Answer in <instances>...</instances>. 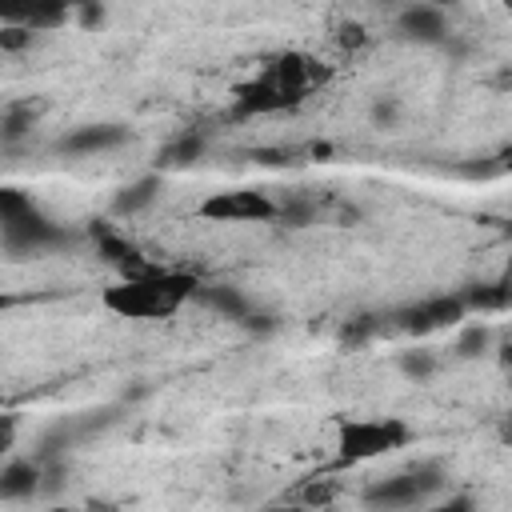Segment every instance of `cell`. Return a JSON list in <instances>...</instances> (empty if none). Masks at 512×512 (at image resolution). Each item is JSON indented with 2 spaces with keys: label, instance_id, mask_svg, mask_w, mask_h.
Returning a JSON list of instances; mask_svg holds the SVG:
<instances>
[{
  "label": "cell",
  "instance_id": "obj_21",
  "mask_svg": "<svg viewBox=\"0 0 512 512\" xmlns=\"http://www.w3.org/2000/svg\"><path fill=\"white\" fill-rule=\"evenodd\" d=\"M396 116H400V104H396L392 96H384V100H376V104H372V120H376L380 128H392V124H396Z\"/></svg>",
  "mask_w": 512,
  "mask_h": 512
},
{
  "label": "cell",
  "instance_id": "obj_22",
  "mask_svg": "<svg viewBox=\"0 0 512 512\" xmlns=\"http://www.w3.org/2000/svg\"><path fill=\"white\" fill-rule=\"evenodd\" d=\"M32 44V32L24 28H0V52H20Z\"/></svg>",
  "mask_w": 512,
  "mask_h": 512
},
{
  "label": "cell",
  "instance_id": "obj_12",
  "mask_svg": "<svg viewBox=\"0 0 512 512\" xmlns=\"http://www.w3.org/2000/svg\"><path fill=\"white\" fill-rule=\"evenodd\" d=\"M196 300L200 304H208L212 312H220L224 320H248L252 316V304H248V296L240 292V288H228V284H200L196 288Z\"/></svg>",
  "mask_w": 512,
  "mask_h": 512
},
{
  "label": "cell",
  "instance_id": "obj_14",
  "mask_svg": "<svg viewBox=\"0 0 512 512\" xmlns=\"http://www.w3.org/2000/svg\"><path fill=\"white\" fill-rule=\"evenodd\" d=\"M464 308L468 312H504L508 308V284L496 280V284H472L468 292H460Z\"/></svg>",
  "mask_w": 512,
  "mask_h": 512
},
{
  "label": "cell",
  "instance_id": "obj_17",
  "mask_svg": "<svg viewBox=\"0 0 512 512\" xmlns=\"http://www.w3.org/2000/svg\"><path fill=\"white\" fill-rule=\"evenodd\" d=\"M200 152H204V140L188 132V136H180L176 144H168V148H164V160H160V164H168V168H180V164H192Z\"/></svg>",
  "mask_w": 512,
  "mask_h": 512
},
{
  "label": "cell",
  "instance_id": "obj_8",
  "mask_svg": "<svg viewBox=\"0 0 512 512\" xmlns=\"http://www.w3.org/2000/svg\"><path fill=\"white\" fill-rule=\"evenodd\" d=\"M72 16L68 4L56 0H0V28H24V32H52Z\"/></svg>",
  "mask_w": 512,
  "mask_h": 512
},
{
  "label": "cell",
  "instance_id": "obj_1",
  "mask_svg": "<svg viewBox=\"0 0 512 512\" xmlns=\"http://www.w3.org/2000/svg\"><path fill=\"white\" fill-rule=\"evenodd\" d=\"M200 280L172 268H152L132 280L104 288V308L120 320H172L188 300H196Z\"/></svg>",
  "mask_w": 512,
  "mask_h": 512
},
{
  "label": "cell",
  "instance_id": "obj_16",
  "mask_svg": "<svg viewBox=\"0 0 512 512\" xmlns=\"http://www.w3.org/2000/svg\"><path fill=\"white\" fill-rule=\"evenodd\" d=\"M400 372L408 376V380H416V384H424L432 372H436V356L432 352H424V348H412V352H400Z\"/></svg>",
  "mask_w": 512,
  "mask_h": 512
},
{
  "label": "cell",
  "instance_id": "obj_24",
  "mask_svg": "<svg viewBox=\"0 0 512 512\" xmlns=\"http://www.w3.org/2000/svg\"><path fill=\"white\" fill-rule=\"evenodd\" d=\"M80 20H84V24H100V20H104V8H92V4L80 8Z\"/></svg>",
  "mask_w": 512,
  "mask_h": 512
},
{
  "label": "cell",
  "instance_id": "obj_10",
  "mask_svg": "<svg viewBox=\"0 0 512 512\" xmlns=\"http://www.w3.org/2000/svg\"><path fill=\"white\" fill-rule=\"evenodd\" d=\"M396 32L416 44H444L448 40V16L436 4H408L396 16Z\"/></svg>",
  "mask_w": 512,
  "mask_h": 512
},
{
  "label": "cell",
  "instance_id": "obj_3",
  "mask_svg": "<svg viewBox=\"0 0 512 512\" xmlns=\"http://www.w3.org/2000/svg\"><path fill=\"white\" fill-rule=\"evenodd\" d=\"M448 472L440 460H416L412 468H400L392 476H380L364 488V508L372 512H408L424 508L436 492H444Z\"/></svg>",
  "mask_w": 512,
  "mask_h": 512
},
{
  "label": "cell",
  "instance_id": "obj_23",
  "mask_svg": "<svg viewBox=\"0 0 512 512\" xmlns=\"http://www.w3.org/2000/svg\"><path fill=\"white\" fill-rule=\"evenodd\" d=\"M332 500V484H312L308 488V504L304 508H312V504H328Z\"/></svg>",
  "mask_w": 512,
  "mask_h": 512
},
{
  "label": "cell",
  "instance_id": "obj_28",
  "mask_svg": "<svg viewBox=\"0 0 512 512\" xmlns=\"http://www.w3.org/2000/svg\"><path fill=\"white\" fill-rule=\"evenodd\" d=\"M48 512H72V508H48Z\"/></svg>",
  "mask_w": 512,
  "mask_h": 512
},
{
  "label": "cell",
  "instance_id": "obj_15",
  "mask_svg": "<svg viewBox=\"0 0 512 512\" xmlns=\"http://www.w3.org/2000/svg\"><path fill=\"white\" fill-rule=\"evenodd\" d=\"M36 120V108L32 104H12L0 112V140H20Z\"/></svg>",
  "mask_w": 512,
  "mask_h": 512
},
{
  "label": "cell",
  "instance_id": "obj_19",
  "mask_svg": "<svg viewBox=\"0 0 512 512\" xmlns=\"http://www.w3.org/2000/svg\"><path fill=\"white\" fill-rule=\"evenodd\" d=\"M420 512H480V504L472 496H448V500H436V504H424Z\"/></svg>",
  "mask_w": 512,
  "mask_h": 512
},
{
  "label": "cell",
  "instance_id": "obj_20",
  "mask_svg": "<svg viewBox=\"0 0 512 512\" xmlns=\"http://www.w3.org/2000/svg\"><path fill=\"white\" fill-rule=\"evenodd\" d=\"M28 204H36L28 192H20V188H0V220L12 216V212H20V208H28Z\"/></svg>",
  "mask_w": 512,
  "mask_h": 512
},
{
  "label": "cell",
  "instance_id": "obj_13",
  "mask_svg": "<svg viewBox=\"0 0 512 512\" xmlns=\"http://www.w3.org/2000/svg\"><path fill=\"white\" fill-rule=\"evenodd\" d=\"M156 192H160V176H156V172H148V176L124 184V188L112 196V216H136V212H144V208L156 200Z\"/></svg>",
  "mask_w": 512,
  "mask_h": 512
},
{
  "label": "cell",
  "instance_id": "obj_27",
  "mask_svg": "<svg viewBox=\"0 0 512 512\" xmlns=\"http://www.w3.org/2000/svg\"><path fill=\"white\" fill-rule=\"evenodd\" d=\"M12 304H16V296H12V292H0V312H8Z\"/></svg>",
  "mask_w": 512,
  "mask_h": 512
},
{
  "label": "cell",
  "instance_id": "obj_5",
  "mask_svg": "<svg viewBox=\"0 0 512 512\" xmlns=\"http://www.w3.org/2000/svg\"><path fill=\"white\" fill-rule=\"evenodd\" d=\"M68 240L64 224H56L52 216H44L36 204L12 212L0 220V248L12 256V260H28L36 252H48V248H60Z\"/></svg>",
  "mask_w": 512,
  "mask_h": 512
},
{
  "label": "cell",
  "instance_id": "obj_2",
  "mask_svg": "<svg viewBox=\"0 0 512 512\" xmlns=\"http://www.w3.org/2000/svg\"><path fill=\"white\" fill-rule=\"evenodd\" d=\"M308 84H312L308 60L296 56V52H288L276 64H268L264 76L240 84V92H236V116H268V112L296 108L304 100Z\"/></svg>",
  "mask_w": 512,
  "mask_h": 512
},
{
  "label": "cell",
  "instance_id": "obj_4",
  "mask_svg": "<svg viewBox=\"0 0 512 512\" xmlns=\"http://www.w3.org/2000/svg\"><path fill=\"white\" fill-rule=\"evenodd\" d=\"M412 440L408 420L400 416H364V420H344L336 432V452L344 464H360V460H376L388 456L396 448H404Z\"/></svg>",
  "mask_w": 512,
  "mask_h": 512
},
{
  "label": "cell",
  "instance_id": "obj_6",
  "mask_svg": "<svg viewBox=\"0 0 512 512\" xmlns=\"http://www.w3.org/2000/svg\"><path fill=\"white\" fill-rule=\"evenodd\" d=\"M200 220L212 224H268L280 216V204L260 188H224L196 204Z\"/></svg>",
  "mask_w": 512,
  "mask_h": 512
},
{
  "label": "cell",
  "instance_id": "obj_26",
  "mask_svg": "<svg viewBox=\"0 0 512 512\" xmlns=\"http://www.w3.org/2000/svg\"><path fill=\"white\" fill-rule=\"evenodd\" d=\"M260 512H312V508H304V504H268Z\"/></svg>",
  "mask_w": 512,
  "mask_h": 512
},
{
  "label": "cell",
  "instance_id": "obj_18",
  "mask_svg": "<svg viewBox=\"0 0 512 512\" xmlns=\"http://www.w3.org/2000/svg\"><path fill=\"white\" fill-rule=\"evenodd\" d=\"M488 340H492V328H488V324H468V328H460V340H456V356L472 360V356H480V352L488 348Z\"/></svg>",
  "mask_w": 512,
  "mask_h": 512
},
{
  "label": "cell",
  "instance_id": "obj_11",
  "mask_svg": "<svg viewBox=\"0 0 512 512\" xmlns=\"http://www.w3.org/2000/svg\"><path fill=\"white\" fill-rule=\"evenodd\" d=\"M40 492V460H8L0 468V500H28Z\"/></svg>",
  "mask_w": 512,
  "mask_h": 512
},
{
  "label": "cell",
  "instance_id": "obj_25",
  "mask_svg": "<svg viewBox=\"0 0 512 512\" xmlns=\"http://www.w3.org/2000/svg\"><path fill=\"white\" fill-rule=\"evenodd\" d=\"M340 40H344V44H360V40H364V28H360V24H352V28H344V36H340Z\"/></svg>",
  "mask_w": 512,
  "mask_h": 512
},
{
  "label": "cell",
  "instance_id": "obj_9",
  "mask_svg": "<svg viewBox=\"0 0 512 512\" xmlns=\"http://www.w3.org/2000/svg\"><path fill=\"white\" fill-rule=\"evenodd\" d=\"M120 144H128V128L124 124H112V120H104V124H80L68 136H60V152L64 156H96V152H112Z\"/></svg>",
  "mask_w": 512,
  "mask_h": 512
},
{
  "label": "cell",
  "instance_id": "obj_7",
  "mask_svg": "<svg viewBox=\"0 0 512 512\" xmlns=\"http://www.w3.org/2000/svg\"><path fill=\"white\" fill-rule=\"evenodd\" d=\"M464 316H468V308H464L460 292H444V296H428V300H416V304L400 308V312H396V324H400L404 332L424 336V332L456 328Z\"/></svg>",
  "mask_w": 512,
  "mask_h": 512
}]
</instances>
